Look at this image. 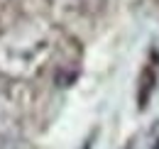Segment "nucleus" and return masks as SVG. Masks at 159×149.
<instances>
[{"instance_id":"2","label":"nucleus","mask_w":159,"mask_h":149,"mask_svg":"<svg viewBox=\"0 0 159 149\" xmlns=\"http://www.w3.org/2000/svg\"><path fill=\"white\" fill-rule=\"evenodd\" d=\"M17 122H20V117H17L15 103L0 91V144H5L12 137H20L17 134Z\"/></svg>"},{"instance_id":"1","label":"nucleus","mask_w":159,"mask_h":149,"mask_svg":"<svg viewBox=\"0 0 159 149\" xmlns=\"http://www.w3.org/2000/svg\"><path fill=\"white\" fill-rule=\"evenodd\" d=\"M57 52V29L42 17H25L0 32V76L27 81L44 71Z\"/></svg>"}]
</instances>
